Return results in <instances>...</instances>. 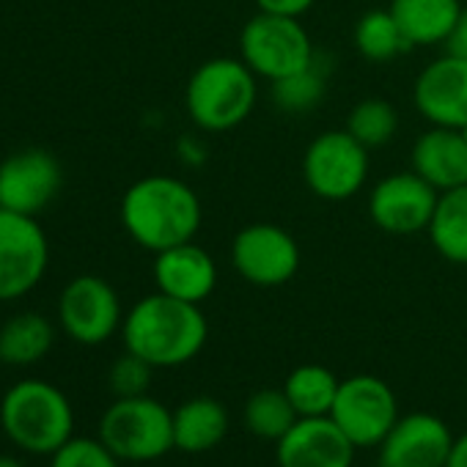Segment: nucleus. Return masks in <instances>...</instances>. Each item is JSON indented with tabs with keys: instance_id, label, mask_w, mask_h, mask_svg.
Segmentation results:
<instances>
[{
	"instance_id": "obj_9",
	"label": "nucleus",
	"mask_w": 467,
	"mask_h": 467,
	"mask_svg": "<svg viewBox=\"0 0 467 467\" xmlns=\"http://www.w3.org/2000/svg\"><path fill=\"white\" fill-rule=\"evenodd\" d=\"M231 267L243 281L275 289L289 284L300 270V245L275 223H251L231 243Z\"/></svg>"
},
{
	"instance_id": "obj_13",
	"label": "nucleus",
	"mask_w": 467,
	"mask_h": 467,
	"mask_svg": "<svg viewBox=\"0 0 467 467\" xmlns=\"http://www.w3.org/2000/svg\"><path fill=\"white\" fill-rule=\"evenodd\" d=\"M64 168L47 149H20L0 162V206L36 217L61 192Z\"/></svg>"
},
{
	"instance_id": "obj_7",
	"label": "nucleus",
	"mask_w": 467,
	"mask_h": 467,
	"mask_svg": "<svg viewBox=\"0 0 467 467\" xmlns=\"http://www.w3.org/2000/svg\"><path fill=\"white\" fill-rule=\"evenodd\" d=\"M50 243L31 214L0 206V303L28 297L47 275Z\"/></svg>"
},
{
	"instance_id": "obj_12",
	"label": "nucleus",
	"mask_w": 467,
	"mask_h": 467,
	"mask_svg": "<svg viewBox=\"0 0 467 467\" xmlns=\"http://www.w3.org/2000/svg\"><path fill=\"white\" fill-rule=\"evenodd\" d=\"M437 198L440 192L410 168L377 182L368 195V217L385 234L412 237L429 228Z\"/></svg>"
},
{
	"instance_id": "obj_32",
	"label": "nucleus",
	"mask_w": 467,
	"mask_h": 467,
	"mask_svg": "<svg viewBox=\"0 0 467 467\" xmlns=\"http://www.w3.org/2000/svg\"><path fill=\"white\" fill-rule=\"evenodd\" d=\"M448 467H467V431L459 440H453V451H451Z\"/></svg>"
},
{
	"instance_id": "obj_8",
	"label": "nucleus",
	"mask_w": 467,
	"mask_h": 467,
	"mask_svg": "<svg viewBox=\"0 0 467 467\" xmlns=\"http://www.w3.org/2000/svg\"><path fill=\"white\" fill-rule=\"evenodd\" d=\"M368 179V149L347 130L319 132L303 154V182L322 201H347Z\"/></svg>"
},
{
	"instance_id": "obj_28",
	"label": "nucleus",
	"mask_w": 467,
	"mask_h": 467,
	"mask_svg": "<svg viewBox=\"0 0 467 467\" xmlns=\"http://www.w3.org/2000/svg\"><path fill=\"white\" fill-rule=\"evenodd\" d=\"M119 456L102 442L91 437L67 440L50 459V467H119Z\"/></svg>"
},
{
	"instance_id": "obj_11",
	"label": "nucleus",
	"mask_w": 467,
	"mask_h": 467,
	"mask_svg": "<svg viewBox=\"0 0 467 467\" xmlns=\"http://www.w3.org/2000/svg\"><path fill=\"white\" fill-rule=\"evenodd\" d=\"M58 322L75 344L99 347L124 325L119 292L99 275H78L61 289Z\"/></svg>"
},
{
	"instance_id": "obj_30",
	"label": "nucleus",
	"mask_w": 467,
	"mask_h": 467,
	"mask_svg": "<svg viewBox=\"0 0 467 467\" xmlns=\"http://www.w3.org/2000/svg\"><path fill=\"white\" fill-rule=\"evenodd\" d=\"M317 0H256V9L265 15H281V17H303Z\"/></svg>"
},
{
	"instance_id": "obj_3",
	"label": "nucleus",
	"mask_w": 467,
	"mask_h": 467,
	"mask_svg": "<svg viewBox=\"0 0 467 467\" xmlns=\"http://www.w3.org/2000/svg\"><path fill=\"white\" fill-rule=\"evenodd\" d=\"M0 429L26 453L53 456L75 431V410L47 379H20L0 399Z\"/></svg>"
},
{
	"instance_id": "obj_22",
	"label": "nucleus",
	"mask_w": 467,
	"mask_h": 467,
	"mask_svg": "<svg viewBox=\"0 0 467 467\" xmlns=\"http://www.w3.org/2000/svg\"><path fill=\"white\" fill-rule=\"evenodd\" d=\"M426 234L445 262L467 267V184L440 192Z\"/></svg>"
},
{
	"instance_id": "obj_1",
	"label": "nucleus",
	"mask_w": 467,
	"mask_h": 467,
	"mask_svg": "<svg viewBox=\"0 0 467 467\" xmlns=\"http://www.w3.org/2000/svg\"><path fill=\"white\" fill-rule=\"evenodd\" d=\"M201 223L203 206L198 192L176 176H143L121 198L124 231L135 245L151 254L192 243Z\"/></svg>"
},
{
	"instance_id": "obj_26",
	"label": "nucleus",
	"mask_w": 467,
	"mask_h": 467,
	"mask_svg": "<svg viewBox=\"0 0 467 467\" xmlns=\"http://www.w3.org/2000/svg\"><path fill=\"white\" fill-rule=\"evenodd\" d=\"M344 130H347L355 140H360L368 151H371V149H382V146H388V143L396 138L399 113H396V108H393L388 99L368 97V99H360V102L349 110Z\"/></svg>"
},
{
	"instance_id": "obj_34",
	"label": "nucleus",
	"mask_w": 467,
	"mask_h": 467,
	"mask_svg": "<svg viewBox=\"0 0 467 467\" xmlns=\"http://www.w3.org/2000/svg\"><path fill=\"white\" fill-rule=\"evenodd\" d=\"M459 132H462V135H464V140H467V124H464V127H462Z\"/></svg>"
},
{
	"instance_id": "obj_2",
	"label": "nucleus",
	"mask_w": 467,
	"mask_h": 467,
	"mask_svg": "<svg viewBox=\"0 0 467 467\" xmlns=\"http://www.w3.org/2000/svg\"><path fill=\"white\" fill-rule=\"evenodd\" d=\"M121 336L127 352L154 368H176L203 349L209 325L201 306L154 292L127 311Z\"/></svg>"
},
{
	"instance_id": "obj_25",
	"label": "nucleus",
	"mask_w": 467,
	"mask_h": 467,
	"mask_svg": "<svg viewBox=\"0 0 467 467\" xmlns=\"http://www.w3.org/2000/svg\"><path fill=\"white\" fill-rule=\"evenodd\" d=\"M300 420L297 410L292 407L286 390L275 388H262L256 390L248 404H245V423L259 440H273L278 442L295 423Z\"/></svg>"
},
{
	"instance_id": "obj_18",
	"label": "nucleus",
	"mask_w": 467,
	"mask_h": 467,
	"mask_svg": "<svg viewBox=\"0 0 467 467\" xmlns=\"http://www.w3.org/2000/svg\"><path fill=\"white\" fill-rule=\"evenodd\" d=\"M410 168L437 192L467 184V140L459 130L429 127L410 151Z\"/></svg>"
},
{
	"instance_id": "obj_29",
	"label": "nucleus",
	"mask_w": 467,
	"mask_h": 467,
	"mask_svg": "<svg viewBox=\"0 0 467 467\" xmlns=\"http://www.w3.org/2000/svg\"><path fill=\"white\" fill-rule=\"evenodd\" d=\"M151 371H154L151 363H146L143 358L132 352H124L110 366V390L116 393V399L143 396L151 385Z\"/></svg>"
},
{
	"instance_id": "obj_6",
	"label": "nucleus",
	"mask_w": 467,
	"mask_h": 467,
	"mask_svg": "<svg viewBox=\"0 0 467 467\" xmlns=\"http://www.w3.org/2000/svg\"><path fill=\"white\" fill-rule=\"evenodd\" d=\"M240 58L262 80H284L317 61L314 42L297 17L265 15L251 17L240 34Z\"/></svg>"
},
{
	"instance_id": "obj_5",
	"label": "nucleus",
	"mask_w": 467,
	"mask_h": 467,
	"mask_svg": "<svg viewBox=\"0 0 467 467\" xmlns=\"http://www.w3.org/2000/svg\"><path fill=\"white\" fill-rule=\"evenodd\" d=\"M99 440L121 462H154L173 448V412L146 393L116 399L99 420Z\"/></svg>"
},
{
	"instance_id": "obj_33",
	"label": "nucleus",
	"mask_w": 467,
	"mask_h": 467,
	"mask_svg": "<svg viewBox=\"0 0 467 467\" xmlns=\"http://www.w3.org/2000/svg\"><path fill=\"white\" fill-rule=\"evenodd\" d=\"M0 467H26V464L15 456H0Z\"/></svg>"
},
{
	"instance_id": "obj_35",
	"label": "nucleus",
	"mask_w": 467,
	"mask_h": 467,
	"mask_svg": "<svg viewBox=\"0 0 467 467\" xmlns=\"http://www.w3.org/2000/svg\"><path fill=\"white\" fill-rule=\"evenodd\" d=\"M379 467H382V464H379Z\"/></svg>"
},
{
	"instance_id": "obj_17",
	"label": "nucleus",
	"mask_w": 467,
	"mask_h": 467,
	"mask_svg": "<svg viewBox=\"0 0 467 467\" xmlns=\"http://www.w3.org/2000/svg\"><path fill=\"white\" fill-rule=\"evenodd\" d=\"M151 275L157 292L195 306H201L217 286V265L201 245H195V240L154 254Z\"/></svg>"
},
{
	"instance_id": "obj_10",
	"label": "nucleus",
	"mask_w": 467,
	"mask_h": 467,
	"mask_svg": "<svg viewBox=\"0 0 467 467\" xmlns=\"http://www.w3.org/2000/svg\"><path fill=\"white\" fill-rule=\"evenodd\" d=\"M330 418L355 448L379 445L399 420V401L388 382L371 374L341 379Z\"/></svg>"
},
{
	"instance_id": "obj_19",
	"label": "nucleus",
	"mask_w": 467,
	"mask_h": 467,
	"mask_svg": "<svg viewBox=\"0 0 467 467\" xmlns=\"http://www.w3.org/2000/svg\"><path fill=\"white\" fill-rule=\"evenodd\" d=\"M388 9L412 47H434L445 45L464 6L462 0H390Z\"/></svg>"
},
{
	"instance_id": "obj_16",
	"label": "nucleus",
	"mask_w": 467,
	"mask_h": 467,
	"mask_svg": "<svg viewBox=\"0 0 467 467\" xmlns=\"http://www.w3.org/2000/svg\"><path fill=\"white\" fill-rule=\"evenodd\" d=\"M278 467H352L355 445L330 415L300 418L278 440Z\"/></svg>"
},
{
	"instance_id": "obj_24",
	"label": "nucleus",
	"mask_w": 467,
	"mask_h": 467,
	"mask_svg": "<svg viewBox=\"0 0 467 467\" xmlns=\"http://www.w3.org/2000/svg\"><path fill=\"white\" fill-rule=\"evenodd\" d=\"M338 388H341V379L330 368L317 366V363L297 366L284 382V390H286V396H289V401L300 418L330 415L333 401L338 396Z\"/></svg>"
},
{
	"instance_id": "obj_21",
	"label": "nucleus",
	"mask_w": 467,
	"mask_h": 467,
	"mask_svg": "<svg viewBox=\"0 0 467 467\" xmlns=\"http://www.w3.org/2000/svg\"><path fill=\"white\" fill-rule=\"evenodd\" d=\"M56 344V327L36 311L17 314L0 325V360L6 366H34Z\"/></svg>"
},
{
	"instance_id": "obj_27",
	"label": "nucleus",
	"mask_w": 467,
	"mask_h": 467,
	"mask_svg": "<svg viewBox=\"0 0 467 467\" xmlns=\"http://www.w3.org/2000/svg\"><path fill=\"white\" fill-rule=\"evenodd\" d=\"M325 75L319 72L317 61L297 72V75H289L284 80H275L273 83V102L281 113H289V116H303L314 108H319V102L325 99Z\"/></svg>"
},
{
	"instance_id": "obj_4",
	"label": "nucleus",
	"mask_w": 467,
	"mask_h": 467,
	"mask_svg": "<svg viewBox=\"0 0 467 467\" xmlns=\"http://www.w3.org/2000/svg\"><path fill=\"white\" fill-rule=\"evenodd\" d=\"M259 78L243 58H209L187 80L184 108L203 132L237 130L254 113Z\"/></svg>"
},
{
	"instance_id": "obj_15",
	"label": "nucleus",
	"mask_w": 467,
	"mask_h": 467,
	"mask_svg": "<svg viewBox=\"0 0 467 467\" xmlns=\"http://www.w3.org/2000/svg\"><path fill=\"white\" fill-rule=\"evenodd\" d=\"M453 451L451 429L429 412H412L393 423L379 442L382 467H448Z\"/></svg>"
},
{
	"instance_id": "obj_20",
	"label": "nucleus",
	"mask_w": 467,
	"mask_h": 467,
	"mask_svg": "<svg viewBox=\"0 0 467 467\" xmlns=\"http://www.w3.org/2000/svg\"><path fill=\"white\" fill-rule=\"evenodd\" d=\"M228 431V412L217 399L195 396L173 410V448L184 453H203L223 442Z\"/></svg>"
},
{
	"instance_id": "obj_23",
	"label": "nucleus",
	"mask_w": 467,
	"mask_h": 467,
	"mask_svg": "<svg viewBox=\"0 0 467 467\" xmlns=\"http://www.w3.org/2000/svg\"><path fill=\"white\" fill-rule=\"evenodd\" d=\"M352 42H355V50L366 61H371V64H388V61H393V58H399V56L412 50L410 39L399 28V23L390 15V9L366 12L355 23Z\"/></svg>"
},
{
	"instance_id": "obj_14",
	"label": "nucleus",
	"mask_w": 467,
	"mask_h": 467,
	"mask_svg": "<svg viewBox=\"0 0 467 467\" xmlns=\"http://www.w3.org/2000/svg\"><path fill=\"white\" fill-rule=\"evenodd\" d=\"M412 102L431 127L462 130L467 124V61L445 53L426 64L415 78Z\"/></svg>"
},
{
	"instance_id": "obj_31",
	"label": "nucleus",
	"mask_w": 467,
	"mask_h": 467,
	"mask_svg": "<svg viewBox=\"0 0 467 467\" xmlns=\"http://www.w3.org/2000/svg\"><path fill=\"white\" fill-rule=\"evenodd\" d=\"M445 53H451V56H459V58H464L467 61V6L462 9V15H459V20H456V26H453V31L448 34V39H445Z\"/></svg>"
}]
</instances>
